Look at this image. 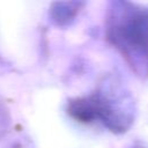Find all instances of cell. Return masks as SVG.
<instances>
[{"label":"cell","mask_w":148,"mask_h":148,"mask_svg":"<svg viewBox=\"0 0 148 148\" xmlns=\"http://www.w3.org/2000/svg\"><path fill=\"white\" fill-rule=\"evenodd\" d=\"M105 38L131 69L148 77V7L127 1L110 3L105 17Z\"/></svg>","instance_id":"7a4b0ae2"},{"label":"cell","mask_w":148,"mask_h":148,"mask_svg":"<svg viewBox=\"0 0 148 148\" xmlns=\"http://www.w3.org/2000/svg\"><path fill=\"white\" fill-rule=\"evenodd\" d=\"M138 148H143V147H138Z\"/></svg>","instance_id":"277c9868"},{"label":"cell","mask_w":148,"mask_h":148,"mask_svg":"<svg viewBox=\"0 0 148 148\" xmlns=\"http://www.w3.org/2000/svg\"><path fill=\"white\" fill-rule=\"evenodd\" d=\"M66 110L77 123L98 121L116 134L127 132L135 118V104L130 91L112 75L104 76L89 95L69 99Z\"/></svg>","instance_id":"6da1fadb"},{"label":"cell","mask_w":148,"mask_h":148,"mask_svg":"<svg viewBox=\"0 0 148 148\" xmlns=\"http://www.w3.org/2000/svg\"><path fill=\"white\" fill-rule=\"evenodd\" d=\"M82 2L68 1V2H56L51 8V16L53 21L59 25H66L75 18L82 7Z\"/></svg>","instance_id":"3957f363"}]
</instances>
